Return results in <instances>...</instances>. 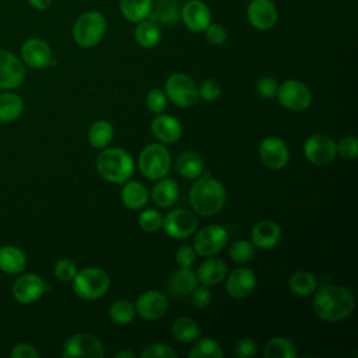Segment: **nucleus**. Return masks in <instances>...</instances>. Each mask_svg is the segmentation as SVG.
I'll return each mask as SVG.
<instances>
[{
	"label": "nucleus",
	"instance_id": "obj_1",
	"mask_svg": "<svg viewBox=\"0 0 358 358\" xmlns=\"http://www.w3.org/2000/svg\"><path fill=\"white\" fill-rule=\"evenodd\" d=\"M355 306L352 292L341 285H322L315 289L312 308L315 315L326 322H338L351 315Z\"/></svg>",
	"mask_w": 358,
	"mask_h": 358
},
{
	"label": "nucleus",
	"instance_id": "obj_2",
	"mask_svg": "<svg viewBox=\"0 0 358 358\" xmlns=\"http://www.w3.org/2000/svg\"><path fill=\"white\" fill-rule=\"evenodd\" d=\"M189 197L197 214L210 217L221 211L227 200V192L220 180L210 175H201L193 183Z\"/></svg>",
	"mask_w": 358,
	"mask_h": 358
},
{
	"label": "nucleus",
	"instance_id": "obj_3",
	"mask_svg": "<svg viewBox=\"0 0 358 358\" xmlns=\"http://www.w3.org/2000/svg\"><path fill=\"white\" fill-rule=\"evenodd\" d=\"M98 173L108 182L123 185L134 173V161L131 155L117 147L106 148L99 152L95 161Z\"/></svg>",
	"mask_w": 358,
	"mask_h": 358
},
{
	"label": "nucleus",
	"instance_id": "obj_4",
	"mask_svg": "<svg viewBox=\"0 0 358 358\" xmlns=\"http://www.w3.org/2000/svg\"><path fill=\"white\" fill-rule=\"evenodd\" d=\"M71 281L74 292L88 301L103 296L110 285L108 273L101 267H85L77 271Z\"/></svg>",
	"mask_w": 358,
	"mask_h": 358
},
{
	"label": "nucleus",
	"instance_id": "obj_5",
	"mask_svg": "<svg viewBox=\"0 0 358 358\" xmlns=\"http://www.w3.org/2000/svg\"><path fill=\"white\" fill-rule=\"evenodd\" d=\"M106 31V21L98 11L81 14L73 25V39L81 48H94L98 45Z\"/></svg>",
	"mask_w": 358,
	"mask_h": 358
},
{
	"label": "nucleus",
	"instance_id": "obj_6",
	"mask_svg": "<svg viewBox=\"0 0 358 358\" xmlns=\"http://www.w3.org/2000/svg\"><path fill=\"white\" fill-rule=\"evenodd\" d=\"M140 172L150 180H157L168 175L171 169V154L165 145L151 143L138 155Z\"/></svg>",
	"mask_w": 358,
	"mask_h": 358
},
{
	"label": "nucleus",
	"instance_id": "obj_7",
	"mask_svg": "<svg viewBox=\"0 0 358 358\" xmlns=\"http://www.w3.org/2000/svg\"><path fill=\"white\" fill-rule=\"evenodd\" d=\"M165 95L176 106L189 108L199 101L194 80L183 73H173L165 81Z\"/></svg>",
	"mask_w": 358,
	"mask_h": 358
},
{
	"label": "nucleus",
	"instance_id": "obj_8",
	"mask_svg": "<svg viewBox=\"0 0 358 358\" xmlns=\"http://www.w3.org/2000/svg\"><path fill=\"white\" fill-rule=\"evenodd\" d=\"M105 355L103 344L90 333H77L66 340L62 357L64 358H102Z\"/></svg>",
	"mask_w": 358,
	"mask_h": 358
},
{
	"label": "nucleus",
	"instance_id": "obj_9",
	"mask_svg": "<svg viewBox=\"0 0 358 358\" xmlns=\"http://www.w3.org/2000/svg\"><path fill=\"white\" fill-rule=\"evenodd\" d=\"M275 95L280 103L292 112H302L312 103L310 90L306 84L298 80L284 81L281 85H278Z\"/></svg>",
	"mask_w": 358,
	"mask_h": 358
},
{
	"label": "nucleus",
	"instance_id": "obj_10",
	"mask_svg": "<svg viewBox=\"0 0 358 358\" xmlns=\"http://www.w3.org/2000/svg\"><path fill=\"white\" fill-rule=\"evenodd\" d=\"M228 241V231L221 225H207L196 232L193 249L201 256H214L220 253Z\"/></svg>",
	"mask_w": 358,
	"mask_h": 358
},
{
	"label": "nucleus",
	"instance_id": "obj_11",
	"mask_svg": "<svg viewBox=\"0 0 358 358\" xmlns=\"http://www.w3.org/2000/svg\"><path fill=\"white\" fill-rule=\"evenodd\" d=\"M162 228L173 239H186L196 232L197 218L190 210L176 208L162 218Z\"/></svg>",
	"mask_w": 358,
	"mask_h": 358
},
{
	"label": "nucleus",
	"instance_id": "obj_12",
	"mask_svg": "<svg viewBox=\"0 0 358 358\" xmlns=\"http://www.w3.org/2000/svg\"><path fill=\"white\" fill-rule=\"evenodd\" d=\"M303 155L313 165H326L336 157V143L326 134H312L303 144Z\"/></svg>",
	"mask_w": 358,
	"mask_h": 358
},
{
	"label": "nucleus",
	"instance_id": "obj_13",
	"mask_svg": "<svg viewBox=\"0 0 358 358\" xmlns=\"http://www.w3.org/2000/svg\"><path fill=\"white\" fill-rule=\"evenodd\" d=\"M259 157L270 169H282L289 159V150L285 141L280 137H266L259 145Z\"/></svg>",
	"mask_w": 358,
	"mask_h": 358
},
{
	"label": "nucleus",
	"instance_id": "obj_14",
	"mask_svg": "<svg viewBox=\"0 0 358 358\" xmlns=\"http://www.w3.org/2000/svg\"><path fill=\"white\" fill-rule=\"evenodd\" d=\"M25 78L24 63L11 52L0 50V88L13 90Z\"/></svg>",
	"mask_w": 358,
	"mask_h": 358
},
{
	"label": "nucleus",
	"instance_id": "obj_15",
	"mask_svg": "<svg viewBox=\"0 0 358 358\" xmlns=\"http://www.w3.org/2000/svg\"><path fill=\"white\" fill-rule=\"evenodd\" d=\"M21 59L31 69H45L52 64V50L41 38H29L21 45Z\"/></svg>",
	"mask_w": 358,
	"mask_h": 358
},
{
	"label": "nucleus",
	"instance_id": "obj_16",
	"mask_svg": "<svg viewBox=\"0 0 358 358\" xmlns=\"http://www.w3.org/2000/svg\"><path fill=\"white\" fill-rule=\"evenodd\" d=\"M136 313L145 320L161 319L168 310L166 296L155 289H148L143 292L136 301Z\"/></svg>",
	"mask_w": 358,
	"mask_h": 358
},
{
	"label": "nucleus",
	"instance_id": "obj_17",
	"mask_svg": "<svg viewBox=\"0 0 358 358\" xmlns=\"http://www.w3.org/2000/svg\"><path fill=\"white\" fill-rule=\"evenodd\" d=\"M46 291V284L36 274H24L17 278L13 284L11 292L17 302L20 303H34Z\"/></svg>",
	"mask_w": 358,
	"mask_h": 358
},
{
	"label": "nucleus",
	"instance_id": "obj_18",
	"mask_svg": "<svg viewBox=\"0 0 358 358\" xmlns=\"http://www.w3.org/2000/svg\"><path fill=\"white\" fill-rule=\"evenodd\" d=\"M250 25L259 31H267L277 22L278 13L271 0H252L246 10Z\"/></svg>",
	"mask_w": 358,
	"mask_h": 358
},
{
	"label": "nucleus",
	"instance_id": "obj_19",
	"mask_svg": "<svg viewBox=\"0 0 358 358\" xmlns=\"http://www.w3.org/2000/svg\"><path fill=\"white\" fill-rule=\"evenodd\" d=\"M183 24L193 32H203L211 22V14L201 0H189L180 8Z\"/></svg>",
	"mask_w": 358,
	"mask_h": 358
},
{
	"label": "nucleus",
	"instance_id": "obj_20",
	"mask_svg": "<svg viewBox=\"0 0 358 358\" xmlns=\"http://www.w3.org/2000/svg\"><path fill=\"white\" fill-rule=\"evenodd\" d=\"M256 274L246 267H238L231 271L227 278L225 287L228 294L235 299H242L250 295L256 288Z\"/></svg>",
	"mask_w": 358,
	"mask_h": 358
},
{
	"label": "nucleus",
	"instance_id": "obj_21",
	"mask_svg": "<svg viewBox=\"0 0 358 358\" xmlns=\"http://www.w3.org/2000/svg\"><path fill=\"white\" fill-rule=\"evenodd\" d=\"M151 131L158 141L172 144L180 138L182 124L176 117L171 115L158 113L151 122Z\"/></svg>",
	"mask_w": 358,
	"mask_h": 358
},
{
	"label": "nucleus",
	"instance_id": "obj_22",
	"mask_svg": "<svg viewBox=\"0 0 358 358\" xmlns=\"http://www.w3.org/2000/svg\"><path fill=\"white\" fill-rule=\"evenodd\" d=\"M252 243L259 249H273L281 239V228L273 220H262L252 228Z\"/></svg>",
	"mask_w": 358,
	"mask_h": 358
},
{
	"label": "nucleus",
	"instance_id": "obj_23",
	"mask_svg": "<svg viewBox=\"0 0 358 358\" xmlns=\"http://www.w3.org/2000/svg\"><path fill=\"white\" fill-rule=\"evenodd\" d=\"M227 275V266L221 259H207L204 260L197 271H196V277H197V282L211 287V285H217L221 281H224Z\"/></svg>",
	"mask_w": 358,
	"mask_h": 358
},
{
	"label": "nucleus",
	"instance_id": "obj_24",
	"mask_svg": "<svg viewBox=\"0 0 358 358\" xmlns=\"http://www.w3.org/2000/svg\"><path fill=\"white\" fill-rule=\"evenodd\" d=\"M166 285H168L169 292L175 296L189 295L194 289V287L197 285L196 273H193L189 267L176 268L171 274Z\"/></svg>",
	"mask_w": 358,
	"mask_h": 358
},
{
	"label": "nucleus",
	"instance_id": "obj_25",
	"mask_svg": "<svg viewBox=\"0 0 358 358\" xmlns=\"http://www.w3.org/2000/svg\"><path fill=\"white\" fill-rule=\"evenodd\" d=\"M27 266L25 253L11 245H6L0 248V270L6 274H18Z\"/></svg>",
	"mask_w": 358,
	"mask_h": 358
},
{
	"label": "nucleus",
	"instance_id": "obj_26",
	"mask_svg": "<svg viewBox=\"0 0 358 358\" xmlns=\"http://www.w3.org/2000/svg\"><path fill=\"white\" fill-rule=\"evenodd\" d=\"M180 8L178 0H159L155 6L152 4L148 18L155 24L172 25L180 18Z\"/></svg>",
	"mask_w": 358,
	"mask_h": 358
},
{
	"label": "nucleus",
	"instance_id": "obj_27",
	"mask_svg": "<svg viewBox=\"0 0 358 358\" xmlns=\"http://www.w3.org/2000/svg\"><path fill=\"white\" fill-rule=\"evenodd\" d=\"M152 200L157 206L165 208L171 207L179 196V186L173 179L169 178H161L157 180V183L152 187Z\"/></svg>",
	"mask_w": 358,
	"mask_h": 358
},
{
	"label": "nucleus",
	"instance_id": "obj_28",
	"mask_svg": "<svg viewBox=\"0 0 358 358\" xmlns=\"http://www.w3.org/2000/svg\"><path fill=\"white\" fill-rule=\"evenodd\" d=\"M176 169L186 179H197L204 172V161L194 151H183L176 159Z\"/></svg>",
	"mask_w": 358,
	"mask_h": 358
},
{
	"label": "nucleus",
	"instance_id": "obj_29",
	"mask_svg": "<svg viewBox=\"0 0 358 358\" xmlns=\"http://www.w3.org/2000/svg\"><path fill=\"white\" fill-rule=\"evenodd\" d=\"M122 201L127 208L138 210L145 206L148 200L147 189L140 182H124V186L120 193Z\"/></svg>",
	"mask_w": 358,
	"mask_h": 358
},
{
	"label": "nucleus",
	"instance_id": "obj_30",
	"mask_svg": "<svg viewBox=\"0 0 358 358\" xmlns=\"http://www.w3.org/2000/svg\"><path fill=\"white\" fill-rule=\"evenodd\" d=\"M152 0H120V13L130 22H140L150 17Z\"/></svg>",
	"mask_w": 358,
	"mask_h": 358
},
{
	"label": "nucleus",
	"instance_id": "obj_31",
	"mask_svg": "<svg viewBox=\"0 0 358 358\" xmlns=\"http://www.w3.org/2000/svg\"><path fill=\"white\" fill-rule=\"evenodd\" d=\"M113 126L110 122L99 119L95 120L88 130V141L94 148H105L113 140Z\"/></svg>",
	"mask_w": 358,
	"mask_h": 358
},
{
	"label": "nucleus",
	"instance_id": "obj_32",
	"mask_svg": "<svg viewBox=\"0 0 358 358\" xmlns=\"http://www.w3.org/2000/svg\"><path fill=\"white\" fill-rule=\"evenodd\" d=\"M171 333L175 340L180 343H192L200 338V327L199 324L190 317H178L173 320Z\"/></svg>",
	"mask_w": 358,
	"mask_h": 358
},
{
	"label": "nucleus",
	"instance_id": "obj_33",
	"mask_svg": "<svg viewBox=\"0 0 358 358\" xmlns=\"http://www.w3.org/2000/svg\"><path fill=\"white\" fill-rule=\"evenodd\" d=\"M24 102L14 92L0 94V122H13L22 113Z\"/></svg>",
	"mask_w": 358,
	"mask_h": 358
},
{
	"label": "nucleus",
	"instance_id": "obj_34",
	"mask_svg": "<svg viewBox=\"0 0 358 358\" xmlns=\"http://www.w3.org/2000/svg\"><path fill=\"white\" fill-rule=\"evenodd\" d=\"M288 287L298 296H308L317 288V280L308 271H296L288 280Z\"/></svg>",
	"mask_w": 358,
	"mask_h": 358
},
{
	"label": "nucleus",
	"instance_id": "obj_35",
	"mask_svg": "<svg viewBox=\"0 0 358 358\" xmlns=\"http://www.w3.org/2000/svg\"><path fill=\"white\" fill-rule=\"evenodd\" d=\"M264 358H296V348L285 337H274L267 341L263 351Z\"/></svg>",
	"mask_w": 358,
	"mask_h": 358
},
{
	"label": "nucleus",
	"instance_id": "obj_36",
	"mask_svg": "<svg viewBox=\"0 0 358 358\" xmlns=\"http://www.w3.org/2000/svg\"><path fill=\"white\" fill-rule=\"evenodd\" d=\"M138 25L134 29V38L137 43L143 48H154L161 39V31L158 24L152 22L151 20H144L137 22Z\"/></svg>",
	"mask_w": 358,
	"mask_h": 358
},
{
	"label": "nucleus",
	"instance_id": "obj_37",
	"mask_svg": "<svg viewBox=\"0 0 358 358\" xmlns=\"http://www.w3.org/2000/svg\"><path fill=\"white\" fill-rule=\"evenodd\" d=\"M134 316L136 308L127 299H117L109 306V317L116 324H129Z\"/></svg>",
	"mask_w": 358,
	"mask_h": 358
},
{
	"label": "nucleus",
	"instance_id": "obj_38",
	"mask_svg": "<svg viewBox=\"0 0 358 358\" xmlns=\"http://www.w3.org/2000/svg\"><path fill=\"white\" fill-rule=\"evenodd\" d=\"M199 340V338H197ZM190 358H221L224 355L221 345L213 338H200L187 354Z\"/></svg>",
	"mask_w": 358,
	"mask_h": 358
},
{
	"label": "nucleus",
	"instance_id": "obj_39",
	"mask_svg": "<svg viewBox=\"0 0 358 358\" xmlns=\"http://www.w3.org/2000/svg\"><path fill=\"white\" fill-rule=\"evenodd\" d=\"M229 256L235 263H246L255 256V245L246 239H238L229 248Z\"/></svg>",
	"mask_w": 358,
	"mask_h": 358
},
{
	"label": "nucleus",
	"instance_id": "obj_40",
	"mask_svg": "<svg viewBox=\"0 0 358 358\" xmlns=\"http://www.w3.org/2000/svg\"><path fill=\"white\" fill-rule=\"evenodd\" d=\"M138 225L145 232H155L162 228V217L157 210H143L138 215Z\"/></svg>",
	"mask_w": 358,
	"mask_h": 358
},
{
	"label": "nucleus",
	"instance_id": "obj_41",
	"mask_svg": "<svg viewBox=\"0 0 358 358\" xmlns=\"http://www.w3.org/2000/svg\"><path fill=\"white\" fill-rule=\"evenodd\" d=\"M176 355V351L164 343H152L147 345L140 354L141 358H175Z\"/></svg>",
	"mask_w": 358,
	"mask_h": 358
},
{
	"label": "nucleus",
	"instance_id": "obj_42",
	"mask_svg": "<svg viewBox=\"0 0 358 358\" xmlns=\"http://www.w3.org/2000/svg\"><path fill=\"white\" fill-rule=\"evenodd\" d=\"M336 152L344 159H354L358 154V140L354 136L343 137L336 144Z\"/></svg>",
	"mask_w": 358,
	"mask_h": 358
},
{
	"label": "nucleus",
	"instance_id": "obj_43",
	"mask_svg": "<svg viewBox=\"0 0 358 358\" xmlns=\"http://www.w3.org/2000/svg\"><path fill=\"white\" fill-rule=\"evenodd\" d=\"M145 103H147V108H148L152 113L158 115V113H162V112L165 110L166 103H168V98H166V95H165L164 91L155 88V90H151V91L147 94V96H145Z\"/></svg>",
	"mask_w": 358,
	"mask_h": 358
},
{
	"label": "nucleus",
	"instance_id": "obj_44",
	"mask_svg": "<svg viewBox=\"0 0 358 358\" xmlns=\"http://www.w3.org/2000/svg\"><path fill=\"white\" fill-rule=\"evenodd\" d=\"M77 273V267L74 262L69 259H60L55 264V275L60 281H71Z\"/></svg>",
	"mask_w": 358,
	"mask_h": 358
},
{
	"label": "nucleus",
	"instance_id": "obj_45",
	"mask_svg": "<svg viewBox=\"0 0 358 358\" xmlns=\"http://www.w3.org/2000/svg\"><path fill=\"white\" fill-rule=\"evenodd\" d=\"M278 83L271 76H264L256 83V92L263 98H273L277 94Z\"/></svg>",
	"mask_w": 358,
	"mask_h": 358
},
{
	"label": "nucleus",
	"instance_id": "obj_46",
	"mask_svg": "<svg viewBox=\"0 0 358 358\" xmlns=\"http://www.w3.org/2000/svg\"><path fill=\"white\" fill-rule=\"evenodd\" d=\"M197 90H199V98L201 96L207 102L215 101L221 95V87L215 80H204L200 84V87H197Z\"/></svg>",
	"mask_w": 358,
	"mask_h": 358
},
{
	"label": "nucleus",
	"instance_id": "obj_47",
	"mask_svg": "<svg viewBox=\"0 0 358 358\" xmlns=\"http://www.w3.org/2000/svg\"><path fill=\"white\" fill-rule=\"evenodd\" d=\"M192 294V302L196 308L199 309H204L207 308L210 303H211V298H213V294L211 291L208 289L207 285H200V287H194V289L190 292Z\"/></svg>",
	"mask_w": 358,
	"mask_h": 358
},
{
	"label": "nucleus",
	"instance_id": "obj_48",
	"mask_svg": "<svg viewBox=\"0 0 358 358\" xmlns=\"http://www.w3.org/2000/svg\"><path fill=\"white\" fill-rule=\"evenodd\" d=\"M257 354V343L253 338H241L235 347V355L238 358H252Z\"/></svg>",
	"mask_w": 358,
	"mask_h": 358
},
{
	"label": "nucleus",
	"instance_id": "obj_49",
	"mask_svg": "<svg viewBox=\"0 0 358 358\" xmlns=\"http://www.w3.org/2000/svg\"><path fill=\"white\" fill-rule=\"evenodd\" d=\"M204 32H206V39L213 45H221L227 39V31L220 24L210 22V25L204 29Z\"/></svg>",
	"mask_w": 358,
	"mask_h": 358
},
{
	"label": "nucleus",
	"instance_id": "obj_50",
	"mask_svg": "<svg viewBox=\"0 0 358 358\" xmlns=\"http://www.w3.org/2000/svg\"><path fill=\"white\" fill-rule=\"evenodd\" d=\"M175 259L180 267H190L196 260V250L193 249V246L183 245L176 250Z\"/></svg>",
	"mask_w": 358,
	"mask_h": 358
},
{
	"label": "nucleus",
	"instance_id": "obj_51",
	"mask_svg": "<svg viewBox=\"0 0 358 358\" xmlns=\"http://www.w3.org/2000/svg\"><path fill=\"white\" fill-rule=\"evenodd\" d=\"M10 357L11 358H38L39 352L31 344L20 343V344L13 347V350L10 352Z\"/></svg>",
	"mask_w": 358,
	"mask_h": 358
},
{
	"label": "nucleus",
	"instance_id": "obj_52",
	"mask_svg": "<svg viewBox=\"0 0 358 358\" xmlns=\"http://www.w3.org/2000/svg\"><path fill=\"white\" fill-rule=\"evenodd\" d=\"M28 3L35 8V10H39V11H43V10H48L53 0H28Z\"/></svg>",
	"mask_w": 358,
	"mask_h": 358
},
{
	"label": "nucleus",
	"instance_id": "obj_53",
	"mask_svg": "<svg viewBox=\"0 0 358 358\" xmlns=\"http://www.w3.org/2000/svg\"><path fill=\"white\" fill-rule=\"evenodd\" d=\"M115 358H136V354L131 351H119L115 354Z\"/></svg>",
	"mask_w": 358,
	"mask_h": 358
}]
</instances>
